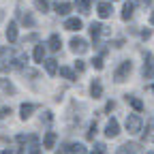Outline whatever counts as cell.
<instances>
[{"mask_svg": "<svg viewBox=\"0 0 154 154\" xmlns=\"http://www.w3.org/2000/svg\"><path fill=\"white\" fill-rule=\"evenodd\" d=\"M131 71H133V62L131 60H124L118 69H116V73H113V79L118 82V84H122V82H126L128 79V75H131Z\"/></svg>", "mask_w": 154, "mask_h": 154, "instance_id": "obj_1", "label": "cell"}, {"mask_svg": "<svg viewBox=\"0 0 154 154\" xmlns=\"http://www.w3.org/2000/svg\"><path fill=\"white\" fill-rule=\"evenodd\" d=\"M126 131H128L131 135H137V133L141 131V118H139L137 113L126 116Z\"/></svg>", "mask_w": 154, "mask_h": 154, "instance_id": "obj_2", "label": "cell"}, {"mask_svg": "<svg viewBox=\"0 0 154 154\" xmlns=\"http://www.w3.org/2000/svg\"><path fill=\"white\" fill-rule=\"evenodd\" d=\"M71 49H73L75 54H79V56H82V54H86V51L90 49V45L84 41L82 36H73V38H71Z\"/></svg>", "mask_w": 154, "mask_h": 154, "instance_id": "obj_3", "label": "cell"}, {"mask_svg": "<svg viewBox=\"0 0 154 154\" xmlns=\"http://www.w3.org/2000/svg\"><path fill=\"white\" fill-rule=\"evenodd\" d=\"M118 133H120V124H118L116 118H111L107 122V126H105V135H107L109 139H113V137H118Z\"/></svg>", "mask_w": 154, "mask_h": 154, "instance_id": "obj_4", "label": "cell"}, {"mask_svg": "<svg viewBox=\"0 0 154 154\" xmlns=\"http://www.w3.org/2000/svg\"><path fill=\"white\" fill-rule=\"evenodd\" d=\"M82 26H84V24H82V19H79V17H69L66 22H64V28H66V30H71V32H75V30L79 32V30H82Z\"/></svg>", "mask_w": 154, "mask_h": 154, "instance_id": "obj_5", "label": "cell"}, {"mask_svg": "<svg viewBox=\"0 0 154 154\" xmlns=\"http://www.w3.org/2000/svg\"><path fill=\"white\" fill-rule=\"evenodd\" d=\"M116 154H141L139 152V143H124V146L118 148Z\"/></svg>", "mask_w": 154, "mask_h": 154, "instance_id": "obj_6", "label": "cell"}, {"mask_svg": "<svg viewBox=\"0 0 154 154\" xmlns=\"http://www.w3.org/2000/svg\"><path fill=\"white\" fill-rule=\"evenodd\" d=\"M143 77H146V79L154 77V62H152V56H150V54H146V62H143Z\"/></svg>", "mask_w": 154, "mask_h": 154, "instance_id": "obj_7", "label": "cell"}, {"mask_svg": "<svg viewBox=\"0 0 154 154\" xmlns=\"http://www.w3.org/2000/svg\"><path fill=\"white\" fill-rule=\"evenodd\" d=\"M7 51H9V47H5L2 51H0V73H9V71L13 69V64L5 58V56H7Z\"/></svg>", "mask_w": 154, "mask_h": 154, "instance_id": "obj_8", "label": "cell"}, {"mask_svg": "<svg viewBox=\"0 0 154 154\" xmlns=\"http://www.w3.org/2000/svg\"><path fill=\"white\" fill-rule=\"evenodd\" d=\"M56 139H58V135H56L54 131H47V133H45V139H43V148H45V150H51V148L56 146Z\"/></svg>", "mask_w": 154, "mask_h": 154, "instance_id": "obj_9", "label": "cell"}, {"mask_svg": "<svg viewBox=\"0 0 154 154\" xmlns=\"http://www.w3.org/2000/svg\"><path fill=\"white\" fill-rule=\"evenodd\" d=\"M111 11H113L111 9V2H99V7H96V13H99V17H103V19L109 17Z\"/></svg>", "mask_w": 154, "mask_h": 154, "instance_id": "obj_10", "label": "cell"}, {"mask_svg": "<svg viewBox=\"0 0 154 154\" xmlns=\"http://www.w3.org/2000/svg\"><path fill=\"white\" fill-rule=\"evenodd\" d=\"M32 111H34V105H32V103H24L22 107H19V118H22V120H28L30 116H32Z\"/></svg>", "mask_w": 154, "mask_h": 154, "instance_id": "obj_11", "label": "cell"}, {"mask_svg": "<svg viewBox=\"0 0 154 154\" xmlns=\"http://www.w3.org/2000/svg\"><path fill=\"white\" fill-rule=\"evenodd\" d=\"M103 32H105V26H103V24H99V22H92V24H90V34H92L94 41H96Z\"/></svg>", "mask_w": 154, "mask_h": 154, "instance_id": "obj_12", "label": "cell"}, {"mask_svg": "<svg viewBox=\"0 0 154 154\" xmlns=\"http://www.w3.org/2000/svg\"><path fill=\"white\" fill-rule=\"evenodd\" d=\"M90 94L94 96V99H101V96H103V86H101L99 79H94V82L90 84Z\"/></svg>", "mask_w": 154, "mask_h": 154, "instance_id": "obj_13", "label": "cell"}, {"mask_svg": "<svg viewBox=\"0 0 154 154\" xmlns=\"http://www.w3.org/2000/svg\"><path fill=\"white\" fill-rule=\"evenodd\" d=\"M7 41H9V43H15V41H17V24H15V22H9V28H7Z\"/></svg>", "mask_w": 154, "mask_h": 154, "instance_id": "obj_14", "label": "cell"}, {"mask_svg": "<svg viewBox=\"0 0 154 154\" xmlns=\"http://www.w3.org/2000/svg\"><path fill=\"white\" fill-rule=\"evenodd\" d=\"M54 9H56L58 15H69V13H71V5H69V2H56Z\"/></svg>", "mask_w": 154, "mask_h": 154, "instance_id": "obj_15", "label": "cell"}, {"mask_svg": "<svg viewBox=\"0 0 154 154\" xmlns=\"http://www.w3.org/2000/svg\"><path fill=\"white\" fill-rule=\"evenodd\" d=\"M0 90L5 94H15V86L11 84V79H0Z\"/></svg>", "mask_w": 154, "mask_h": 154, "instance_id": "obj_16", "label": "cell"}, {"mask_svg": "<svg viewBox=\"0 0 154 154\" xmlns=\"http://www.w3.org/2000/svg\"><path fill=\"white\" fill-rule=\"evenodd\" d=\"M60 45H62L60 36H58V34H51V36H49V43H47V47H49L51 51H58V49H60Z\"/></svg>", "mask_w": 154, "mask_h": 154, "instance_id": "obj_17", "label": "cell"}, {"mask_svg": "<svg viewBox=\"0 0 154 154\" xmlns=\"http://www.w3.org/2000/svg\"><path fill=\"white\" fill-rule=\"evenodd\" d=\"M45 62V71H47V75H56L58 73V64H56V60H54V58H49V60H43Z\"/></svg>", "mask_w": 154, "mask_h": 154, "instance_id": "obj_18", "label": "cell"}, {"mask_svg": "<svg viewBox=\"0 0 154 154\" xmlns=\"http://www.w3.org/2000/svg\"><path fill=\"white\" fill-rule=\"evenodd\" d=\"M75 5H77V9H79L82 15L90 13V0H75Z\"/></svg>", "mask_w": 154, "mask_h": 154, "instance_id": "obj_19", "label": "cell"}, {"mask_svg": "<svg viewBox=\"0 0 154 154\" xmlns=\"http://www.w3.org/2000/svg\"><path fill=\"white\" fill-rule=\"evenodd\" d=\"M126 101L133 105V109H135V111H143V103H141L139 99H135V96H128V94H126Z\"/></svg>", "mask_w": 154, "mask_h": 154, "instance_id": "obj_20", "label": "cell"}, {"mask_svg": "<svg viewBox=\"0 0 154 154\" xmlns=\"http://www.w3.org/2000/svg\"><path fill=\"white\" fill-rule=\"evenodd\" d=\"M133 11H135V7H133L131 2H126L124 9H122V19H124V22H128V19L133 17Z\"/></svg>", "mask_w": 154, "mask_h": 154, "instance_id": "obj_21", "label": "cell"}, {"mask_svg": "<svg viewBox=\"0 0 154 154\" xmlns=\"http://www.w3.org/2000/svg\"><path fill=\"white\" fill-rule=\"evenodd\" d=\"M26 62H28V56H26V54H19L15 60H13V66H15V69H24Z\"/></svg>", "mask_w": 154, "mask_h": 154, "instance_id": "obj_22", "label": "cell"}, {"mask_svg": "<svg viewBox=\"0 0 154 154\" xmlns=\"http://www.w3.org/2000/svg\"><path fill=\"white\" fill-rule=\"evenodd\" d=\"M43 58H45V47L36 45L34 47V62H43Z\"/></svg>", "mask_w": 154, "mask_h": 154, "instance_id": "obj_23", "label": "cell"}, {"mask_svg": "<svg viewBox=\"0 0 154 154\" xmlns=\"http://www.w3.org/2000/svg\"><path fill=\"white\" fill-rule=\"evenodd\" d=\"M22 24H24L26 28H32V26H34V17H32V13L26 11V13L22 15Z\"/></svg>", "mask_w": 154, "mask_h": 154, "instance_id": "obj_24", "label": "cell"}, {"mask_svg": "<svg viewBox=\"0 0 154 154\" xmlns=\"http://www.w3.org/2000/svg\"><path fill=\"white\" fill-rule=\"evenodd\" d=\"M60 75L64 77V79H69V82H73V79H75V73H73L69 66H60Z\"/></svg>", "mask_w": 154, "mask_h": 154, "instance_id": "obj_25", "label": "cell"}, {"mask_svg": "<svg viewBox=\"0 0 154 154\" xmlns=\"http://www.w3.org/2000/svg\"><path fill=\"white\" fill-rule=\"evenodd\" d=\"M34 7L41 11V13H47L49 11V2H47V0H34Z\"/></svg>", "mask_w": 154, "mask_h": 154, "instance_id": "obj_26", "label": "cell"}, {"mask_svg": "<svg viewBox=\"0 0 154 154\" xmlns=\"http://www.w3.org/2000/svg\"><path fill=\"white\" fill-rule=\"evenodd\" d=\"M71 154H88V150H86L82 143H73V146H71Z\"/></svg>", "mask_w": 154, "mask_h": 154, "instance_id": "obj_27", "label": "cell"}, {"mask_svg": "<svg viewBox=\"0 0 154 154\" xmlns=\"http://www.w3.org/2000/svg\"><path fill=\"white\" fill-rule=\"evenodd\" d=\"M86 137H88L90 141L96 137V122H92V124H90V128H88V135H86Z\"/></svg>", "mask_w": 154, "mask_h": 154, "instance_id": "obj_28", "label": "cell"}, {"mask_svg": "<svg viewBox=\"0 0 154 154\" xmlns=\"http://www.w3.org/2000/svg\"><path fill=\"white\" fill-rule=\"evenodd\" d=\"M90 154H105V146H103V143H96Z\"/></svg>", "mask_w": 154, "mask_h": 154, "instance_id": "obj_29", "label": "cell"}, {"mask_svg": "<svg viewBox=\"0 0 154 154\" xmlns=\"http://www.w3.org/2000/svg\"><path fill=\"white\" fill-rule=\"evenodd\" d=\"M75 71H77V73H84V71H86V62H84V60H77V62H75Z\"/></svg>", "mask_w": 154, "mask_h": 154, "instance_id": "obj_30", "label": "cell"}, {"mask_svg": "<svg viewBox=\"0 0 154 154\" xmlns=\"http://www.w3.org/2000/svg\"><path fill=\"white\" fill-rule=\"evenodd\" d=\"M92 64H94V69H103V58H94V60H92Z\"/></svg>", "mask_w": 154, "mask_h": 154, "instance_id": "obj_31", "label": "cell"}, {"mask_svg": "<svg viewBox=\"0 0 154 154\" xmlns=\"http://www.w3.org/2000/svg\"><path fill=\"white\" fill-rule=\"evenodd\" d=\"M9 113H11V107H2V109H0V120H2V118H7Z\"/></svg>", "mask_w": 154, "mask_h": 154, "instance_id": "obj_32", "label": "cell"}, {"mask_svg": "<svg viewBox=\"0 0 154 154\" xmlns=\"http://www.w3.org/2000/svg\"><path fill=\"white\" fill-rule=\"evenodd\" d=\"M36 38H38V34H28V36L24 38V43H34Z\"/></svg>", "mask_w": 154, "mask_h": 154, "instance_id": "obj_33", "label": "cell"}, {"mask_svg": "<svg viewBox=\"0 0 154 154\" xmlns=\"http://www.w3.org/2000/svg\"><path fill=\"white\" fill-rule=\"evenodd\" d=\"M69 148H71V146H62V148H60V150H58L56 154H69V152H71Z\"/></svg>", "mask_w": 154, "mask_h": 154, "instance_id": "obj_34", "label": "cell"}, {"mask_svg": "<svg viewBox=\"0 0 154 154\" xmlns=\"http://www.w3.org/2000/svg\"><path fill=\"white\" fill-rule=\"evenodd\" d=\"M38 152H41V146H36V143H34V146L30 148V154H38Z\"/></svg>", "mask_w": 154, "mask_h": 154, "instance_id": "obj_35", "label": "cell"}, {"mask_svg": "<svg viewBox=\"0 0 154 154\" xmlns=\"http://www.w3.org/2000/svg\"><path fill=\"white\" fill-rule=\"evenodd\" d=\"M19 143H24V141H28V137H26V135H17V137H15Z\"/></svg>", "mask_w": 154, "mask_h": 154, "instance_id": "obj_36", "label": "cell"}, {"mask_svg": "<svg viewBox=\"0 0 154 154\" xmlns=\"http://www.w3.org/2000/svg\"><path fill=\"white\" fill-rule=\"evenodd\" d=\"M113 107H116V103H113V101H109V103H107V107H105V111H111Z\"/></svg>", "mask_w": 154, "mask_h": 154, "instance_id": "obj_37", "label": "cell"}, {"mask_svg": "<svg viewBox=\"0 0 154 154\" xmlns=\"http://www.w3.org/2000/svg\"><path fill=\"white\" fill-rule=\"evenodd\" d=\"M150 22H152V26H154V11H152V15H150Z\"/></svg>", "mask_w": 154, "mask_h": 154, "instance_id": "obj_38", "label": "cell"}, {"mask_svg": "<svg viewBox=\"0 0 154 154\" xmlns=\"http://www.w3.org/2000/svg\"><path fill=\"white\" fill-rule=\"evenodd\" d=\"M2 19H5V11H0V22H2Z\"/></svg>", "mask_w": 154, "mask_h": 154, "instance_id": "obj_39", "label": "cell"}, {"mask_svg": "<svg viewBox=\"0 0 154 154\" xmlns=\"http://www.w3.org/2000/svg\"><path fill=\"white\" fill-rule=\"evenodd\" d=\"M0 154H13V152L11 150H5V152H0Z\"/></svg>", "mask_w": 154, "mask_h": 154, "instance_id": "obj_40", "label": "cell"}, {"mask_svg": "<svg viewBox=\"0 0 154 154\" xmlns=\"http://www.w3.org/2000/svg\"><path fill=\"white\" fill-rule=\"evenodd\" d=\"M148 154H154V152H148Z\"/></svg>", "mask_w": 154, "mask_h": 154, "instance_id": "obj_41", "label": "cell"}, {"mask_svg": "<svg viewBox=\"0 0 154 154\" xmlns=\"http://www.w3.org/2000/svg\"><path fill=\"white\" fill-rule=\"evenodd\" d=\"M152 90H154V86H152Z\"/></svg>", "mask_w": 154, "mask_h": 154, "instance_id": "obj_42", "label": "cell"}]
</instances>
